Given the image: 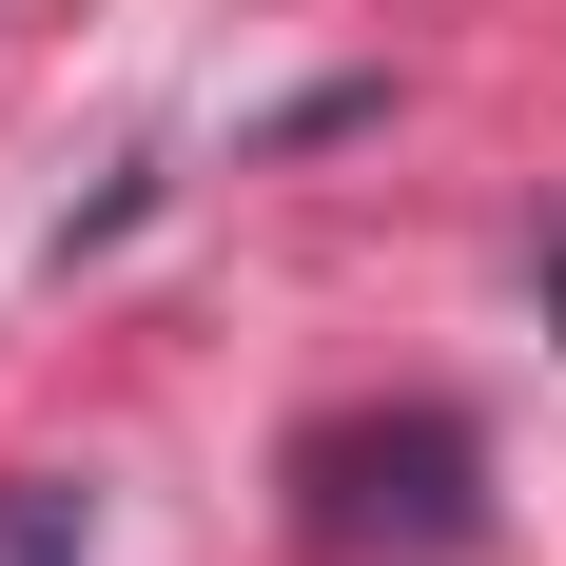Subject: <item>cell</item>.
<instances>
[{
  "mask_svg": "<svg viewBox=\"0 0 566 566\" xmlns=\"http://www.w3.org/2000/svg\"><path fill=\"white\" fill-rule=\"evenodd\" d=\"M293 489H313V547H333V566H450V547H489V450H469L450 410L313 430Z\"/></svg>",
  "mask_w": 566,
  "mask_h": 566,
  "instance_id": "cell-1",
  "label": "cell"
},
{
  "mask_svg": "<svg viewBox=\"0 0 566 566\" xmlns=\"http://www.w3.org/2000/svg\"><path fill=\"white\" fill-rule=\"evenodd\" d=\"M0 566H98V547H78V489L20 469V489H0Z\"/></svg>",
  "mask_w": 566,
  "mask_h": 566,
  "instance_id": "cell-2",
  "label": "cell"
}]
</instances>
